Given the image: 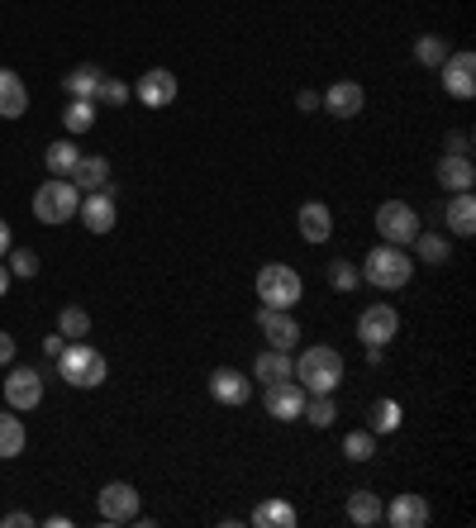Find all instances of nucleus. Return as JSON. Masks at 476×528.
Segmentation results:
<instances>
[{
	"instance_id": "1",
	"label": "nucleus",
	"mask_w": 476,
	"mask_h": 528,
	"mask_svg": "<svg viewBox=\"0 0 476 528\" xmlns=\"http://www.w3.org/2000/svg\"><path fill=\"white\" fill-rule=\"evenodd\" d=\"M296 381L310 395H334L343 386V352L329 343H315L296 357Z\"/></svg>"
},
{
	"instance_id": "2",
	"label": "nucleus",
	"mask_w": 476,
	"mask_h": 528,
	"mask_svg": "<svg viewBox=\"0 0 476 528\" xmlns=\"http://www.w3.org/2000/svg\"><path fill=\"white\" fill-rule=\"evenodd\" d=\"M53 362H58L62 381H67V386H77V391H96V386H105V376H110L105 352H96L91 343H81V338H72V343H67Z\"/></svg>"
},
{
	"instance_id": "3",
	"label": "nucleus",
	"mask_w": 476,
	"mask_h": 528,
	"mask_svg": "<svg viewBox=\"0 0 476 528\" xmlns=\"http://www.w3.org/2000/svg\"><path fill=\"white\" fill-rule=\"evenodd\" d=\"M357 272H362V281H372L377 291H400V286H410L415 262H410V253H405V248H396V243H381V248H372V253H367V262H362Z\"/></svg>"
},
{
	"instance_id": "4",
	"label": "nucleus",
	"mask_w": 476,
	"mask_h": 528,
	"mask_svg": "<svg viewBox=\"0 0 476 528\" xmlns=\"http://www.w3.org/2000/svg\"><path fill=\"white\" fill-rule=\"evenodd\" d=\"M77 205H81V191L67 176H53V181H43L34 191V219L39 224H67V219H77Z\"/></svg>"
},
{
	"instance_id": "5",
	"label": "nucleus",
	"mask_w": 476,
	"mask_h": 528,
	"mask_svg": "<svg viewBox=\"0 0 476 528\" xmlns=\"http://www.w3.org/2000/svg\"><path fill=\"white\" fill-rule=\"evenodd\" d=\"M300 295H305V281H300L296 267H286V262H267L258 272V300L262 305H272V310H291L300 305Z\"/></svg>"
},
{
	"instance_id": "6",
	"label": "nucleus",
	"mask_w": 476,
	"mask_h": 528,
	"mask_svg": "<svg viewBox=\"0 0 476 528\" xmlns=\"http://www.w3.org/2000/svg\"><path fill=\"white\" fill-rule=\"evenodd\" d=\"M377 234H381V243L410 248V238L419 234V210H410L405 200H386L377 210Z\"/></svg>"
},
{
	"instance_id": "7",
	"label": "nucleus",
	"mask_w": 476,
	"mask_h": 528,
	"mask_svg": "<svg viewBox=\"0 0 476 528\" xmlns=\"http://www.w3.org/2000/svg\"><path fill=\"white\" fill-rule=\"evenodd\" d=\"M139 505H143V495L129 481H110V486L100 490V524H134L139 519Z\"/></svg>"
},
{
	"instance_id": "8",
	"label": "nucleus",
	"mask_w": 476,
	"mask_h": 528,
	"mask_svg": "<svg viewBox=\"0 0 476 528\" xmlns=\"http://www.w3.org/2000/svg\"><path fill=\"white\" fill-rule=\"evenodd\" d=\"M396 333H400L396 305H367L357 314V343H367V348H386Z\"/></svg>"
},
{
	"instance_id": "9",
	"label": "nucleus",
	"mask_w": 476,
	"mask_h": 528,
	"mask_svg": "<svg viewBox=\"0 0 476 528\" xmlns=\"http://www.w3.org/2000/svg\"><path fill=\"white\" fill-rule=\"evenodd\" d=\"M77 219L86 224V234H110L119 224V210H115V191H81V205H77Z\"/></svg>"
},
{
	"instance_id": "10",
	"label": "nucleus",
	"mask_w": 476,
	"mask_h": 528,
	"mask_svg": "<svg viewBox=\"0 0 476 528\" xmlns=\"http://www.w3.org/2000/svg\"><path fill=\"white\" fill-rule=\"evenodd\" d=\"M305 400H310V391L300 386L296 376H291V381H272V386L262 391V405H267V414H272V419H281V424L300 419V414H305Z\"/></svg>"
},
{
	"instance_id": "11",
	"label": "nucleus",
	"mask_w": 476,
	"mask_h": 528,
	"mask_svg": "<svg viewBox=\"0 0 476 528\" xmlns=\"http://www.w3.org/2000/svg\"><path fill=\"white\" fill-rule=\"evenodd\" d=\"M0 395L10 400V410H15V414L39 410V405H43V372H34V367H15V372L5 376Z\"/></svg>"
},
{
	"instance_id": "12",
	"label": "nucleus",
	"mask_w": 476,
	"mask_h": 528,
	"mask_svg": "<svg viewBox=\"0 0 476 528\" xmlns=\"http://www.w3.org/2000/svg\"><path fill=\"white\" fill-rule=\"evenodd\" d=\"M210 395H215V405L238 410V405L253 400V376L238 372V367H215V372H210Z\"/></svg>"
},
{
	"instance_id": "13",
	"label": "nucleus",
	"mask_w": 476,
	"mask_h": 528,
	"mask_svg": "<svg viewBox=\"0 0 476 528\" xmlns=\"http://www.w3.org/2000/svg\"><path fill=\"white\" fill-rule=\"evenodd\" d=\"M443 72V91L453 100H472L476 96V53H448V62L438 67Z\"/></svg>"
},
{
	"instance_id": "14",
	"label": "nucleus",
	"mask_w": 476,
	"mask_h": 528,
	"mask_svg": "<svg viewBox=\"0 0 476 528\" xmlns=\"http://www.w3.org/2000/svg\"><path fill=\"white\" fill-rule=\"evenodd\" d=\"M258 329H262V338H267L272 348H281V352H291L300 343V324H296V314H291V310H272V305H262V310H258Z\"/></svg>"
},
{
	"instance_id": "15",
	"label": "nucleus",
	"mask_w": 476,
	"mask_h": 528,
	"mask_svg": "<svg viewBox=\"0 0 476 528\" xmlns=\"http://www.w3.org/2000/svg\"><path fill=\"white\" fill-rule=\"evenodd\" d=\"M319 105H324L334 119H353V115H362L367 91H362V81H334V86L319 96Z\"/></svg>"
},
{
	"instance_id": "16",
	"label": "nucleus",
	"mask_w": 476,
	"mask_h": 528,
	"mask_svg": "<svg viewBox=\"0 0 476 528\" xmlns=\"http://www.w3.org/2000/svg\"><path fill=\"white\" fill-rule=\"evenodd\" d=\"M134 96H139L148 110H162V105H172V100H177V77H172L167 67H153V72H143V77H139Z\"/></svg>"
},
{
	"instance_id": "17",
	"label": "nucleus",
	"mask_w": 476,
	"mask_h": 528,
	"mask_svg": "<svg viewBox=\"0 0 476 528\" xmlns=\"http://www.w3.org/2000/svg\"><path fill=\"white\" fill-rule=\"evenodd\" d=\"M381 519H386L391 528H424V524H429V500L415 495V490H405V495H396V500L386 505Z\"/></svg>"
},
{
	"instance_id": "18",
	"label": "nucleus",
	"mask_w": 476,
	"mask_h": 528,
	"mask_svg": "<svg viewBox=\"0 0 476 528\" xmlns=\"http://www.w3.org/2000/svg\"><path fill=\"white\" fill-rule=\"evenodd\" d=\"M296 229L305 243H329V234H334V210H329L324 200H305L296 215Z\"/></svg>"
},
{
	"instance_id": "19",
	"label": "nucleus",
	"mask_w": 476,
	"mask_h": 528,
	"mask_svg": "<svg viewBox=\"0 0 476 528\" xmlns=\"http://www.w3.org/2000/svg\"><path fill=\"white\" fill-rule=\"evenodd\" d=\"M438 186L443 191H472L476 186V162L462 153H443L438 157Z\"/></svg>"
},
{
	"instance_id": "20",
	"label": "nucleus",
	"mask_w": 476,
	"mask_h": 528,
	"mask_svg": "<svg viewBox=\"0 0 476 528\" xmlns=\"http://www.w3.org/2000/svg\"><path fill=\"white\" fill-rule=\"evenodd\" d=\"M443 219H448V234H453V238H472L476 234V200H472V191H453V200L443 205Z\"/></svg>"
},
{
	"instance_id": "21",
	"label": "nucleus",
	"mask_w": 476,
	"mask_h": 528,
	"mask_svg": "<svg viewBox=\"0 0 476 528\" xmlns=\"http://www.w3.org/2000/svg\"><path fill=\"white\" fill-rule=\"evenodd\" d=\"M67 181H72L77 191H105V186H110V162L100 153H81Z\"/></svg>"
},
{
	"instance_id": "22",
	"label": "nucleus",
	"mask_w": 476,
	"mask_h": 528,
	"mask_svg": "<svg viewBox=\"0 0 476 528\" xmlns=\"http://www.w3.org/2000/svg\"><path fill=\"white\" fill-rule=\"evenodd\" d=\"M291 376H296V362H291V352H281V348L258 352V362H253V381L272 386V381H291Z\"/></svg>"
},
{
	"instance_id": "23",
	"label": "nucleus",
	"mask_w": 476,
	"mask_h": 528,
	"mask_svg": "<svg viewBox=\"0 0 476 528\" xmlns=\"http://www.w3.org/2000/svg\"><path fill=\"white\" fill-rule=\"evenodd\" d=\"M24 110H29V86L0 67V119H20Z\"/></svg>"
},
{
	"instance_id": "24",
	"label": "nucleus",
	"mask_w": 476,
	"mask_h": 528,
	"mask_svg": "<svg viewBox=\"0 0 476 528\" xmlns=\"http://www.w3.org/2000/svg\"><path fill=\"white\" fill-rule=\"evenodd\" d=\"M100 72L96 62H81V67H72L67 77H62V86H67V100H96V91H100Z\"/></svg>"
},
{
	"instance_id": "25",
	"label": "nucleus",
	"mask_w": 476,
	"mask_h": 528,
	"mask_svg": "<svg viewBox=\"0 0 476 528\" xmlns=\"http://www.w3.org/2000/svg\"><path fill=\"white\" fill-rule=\"evenodd\" d=\"M381 514H386L381 495H372V490H353V495H348V519H353L357 528H377Z\"/></svg>"
},
{
	"instance_id": "26",
	"label": "nucleus",
	"mask_w": 476,
	"mask_h": 528,
	"mask_svg": "<svg viewBox=\"0 0 476 528\" xmlns=\"http://www.w3.org/2000/svg\"><path fill=\"white\" fill-rule=\"evenodd\" d=\"M410 243H415L419 262H429V267H443V262L453 257V243H448V234H429V229H419Z\"/></svg>"
},
{
	"instance_id": "27",
	"label": "nucleus",
	"mask_w": 476,
	"mask_h": 528,
	"mask_svg": "<svg viewBox=\"0 0 476 528\" xmlns=\"http://www.w3.org/2000/svg\"><path fill=\"white\" fill-rule=\"evenodd\" d=\"M253 524L258 528H296V505L291 500H262L253 509Z\"/></svg>"
},
{
	"instance_id": "28",
	"label": "nucleus",
	"mask_w": 476,
	"mask_h": 528,
	"mask_svg": "<svg viewBox=\"0 0 476 528\" xmlns=\"http://www.w3.org/2000/svg\"><path fill=\"white\" fill-rule=\"evenodd\" d=\"M400 419H405L400 400H377V405L367 410V429L377 433V438H386V433H396V429H400Z\"/></svg>"
},
{
	"instance_id": "29",
	"label": "nucleus",
	"mask_w": 476,
	"mask_h": 528,
	"mask_svg": "<svg viewBox=\"0 0 476 528\" xmlns=\"http://www.w3.org/2000/svg\"><path fill=\"white\" fill-rule=\"evenodd\" d=\"M24 443H29V429L20 414H0V457H20Z\"/></svg>"
},
{
	"instance_id": "30",
	"label": "nucleus",
	"mask_w": 476,
	"mask_h": 528,
	"mask_svg": "<svg viewBox=\"0 0 476 528\" xmlns=\"http://www.w3.org/2000/svg\"><path fill=\"white\" fill-rule=\"evenodd\" d=\"M77 143L72 138H58V143H48L43 148V162H48V172L53 176H72V167H77Z\"/></svg>"
},
{
	"instance_id": "31",
	"label": "nucleus",
	"mask_w": 476,
	"mask_h": 528,
	"mask_svg": "<svg viewBox=\"0 0 476 528\" xmlns=\"http://www.w3.org/2000/svg\"><path fill=\"white\" fill-rule=\"evenodd\" d=\"M415 62L419 67H443V62H448V39H443V34H419Z\"/></svg>"
},
{
	"instance_id": "32",
	"label": "nucleus",
	"mask_w": 476,
	"mask_h": 528,
	"mask_svg": "<svg viewBox=\"0 0 476 528\" xmlns=\"http://www.w3.org/2000/svg\"><path fill=\"white\" fill-rule=\"evenodd\" d=\"M305 424H315V429H334V419H338V405H334V395H310L305 400V414H300Z\"/></svg>"
},
{
	"instance_id": "33",
	"label": "nucleus",
	"mask_w": 476,
	"mask_h": 528,
	"mask_svg": "<svg viewBox=\"0 0 476 528\" xmlns=\"http://www.w3.org/2000/svg\"><path fill=\"white\" fill-rule=\"evenodd\" d=\"M343 457H348V462H372V457H377V433L353 429L348 438H343Z\"/></svg>"
},
{
	"instance_id": "34",
	"label": "nucleus",
	"mask_w": 476,
	"mask_h": 528,
	"mask_svg": "<svg viewBox=\"0 0 476 528\" xmlns=\"http://www.w3.org/2000/svg\"><path fill=\"white\" fill-rule=\"evenodd\" d=\"M62 124H67V134H86V129L96 124V100H67Z\"/></svg>"
},
{
	"instance_id": "35",
	"label": "nucleus",
	"mask_w": 476,
	"mask_h": 528,
	"mask_svg": "<svg viewBox=\"0 0 476 528\" xmlns=\"http://www.w3.org/2000/svg\"><path fill=\"white\" fill-rule=\"evenodd\" d=\"M58 333L72 343V338H86L91 333V314L81 310V305H62L58 310Z\"/></svg>"
},
{
	"instance_id": "36",
	"label": "nucleus",
	"mask_w": 476,
	"mask_h": 528,
	"mask_svg": "<svg viewBox=\"0 0 476 528\" xmlns=\"http://www.w3.org/2000/svg\"><path fill=\"white\" fill-rule=\"evenodd\" d=\"M357 281H362V272H357L348 257H334V262H329V286H334V291H357Z\"/></svg>"
},
{
	"instance_id": "37",
	"label": "nucleus",
	"mask_w": 476,
	"mask_h": 528,
	"mask_svg": "<svg viewBox=\"0 0 476 528\" xmlns=\"http://www.w3.org/2000/svg\"><path fill=\"white\" fill-rule=\"evenodd\" d=\"M129 96H134V91H129V86H124L119 77H100L96 105H110V110H119V105H129Z\"/></svg>"
},
{
	"instance_id": "38",
	"label": "nucleus",
	"mask_w": 476,
	"mask_h": 528,
	"mask_svg": "<svg viewBox=\"0 0 476 528\" xmlns=\"http://www.w3.org/2000/svg\"><path fill=\"white\" fill-rule=\"evenodd\" d=\"M10 276H39V253L34 248H10Z\"/></svg>"
},
{
	"instance_id": "39",
	"label": "nucleus",
	"mask_w": 476,
	"mask_h": 528,
	"mask_svg": "<svg viewBox=\"0 0 476 528\" xmlns=\"http://www.w3.org/2000/svg\"><path fill=\"white\" fill-rule=\"evenodd\" d=\"M448 153L472 157V134H467V129H453V134H448Z\"/></svg>"
},
{
	"instance_id": "40",
	"label": "nucleus",
	"mask_w": 476,
	"mask_h": 528,
	"mask_svg": "<svg viewBox=\"0 0 476 528\" xmlns=\"http://www.w3.org/2000/svg\"><path fill=\"white\" fill-rule=\"evenodd\" d=\"M0 524H5V528H29V524H34V514H29V509H10Z\"/></svg>"
},
{
	"instance_id": "41",
	"label": "nucleus",
	"mask_w": 476,
	"mask_h": 528,
	"mask_svg": "<svg viewBox=\"0 0 476 528\" xmlns=\"http://www.w3.org/2000/svg\"><path fill=\"white\" fill-rule=\"evenodd\" d=\"M10 362H15V338L0 329V367H10Z\"/></svg>"
},
{
	"instance_id": "42",
	"label": "nucleus",
	"mask_w": 476,
	"mask_h": 528,
	"mask_svg": "<svg viewBox=\"0 0 476 528\" xmlns=\"http://www.w3.org/2000/svg\"><path fill=\"white\" fill-rule=\"evenodd\" d=\"M62 348H67V338H62V333H48V338H43V352H48V357H58Z\"/></svg>"
},
{
	"instance_id": "43",
	"label": "nucleus",
	"mask_w": 476,
	"mask_h": 528,
	"mask_svg": "<svg viewBox=\"0 0 476 528\" xmlns=\"http://www.w3.org/2000/svg\"><path fill=\"white\" fill-rule=\"evenodd\" d=\"M296 105L305 110V115H310V110H319V91H300V96H296Z\"/></svg>"
},
{
	"instance_id": "44",
	"label": "nucleus",
	"mask_w": 476,
	"mask_h": 528,
	"mask_svg": "<svg viewBox=\"0 0 476 528\" xmlns=\"http://www.w3.org/2000/svg\"><path fill=\"white\" fill-rule=\"evenodd\" d=\"M10 253V224H5V219H0V257Z\"/></svg>"
},
{
	"instance_id": "45",
	"label": "nucleus",
	"mask_w": 476,
	"mask_h": 528,
	"mask_svg": "<svg viewBox=\"0 0 476 528\" xmlns=\"http://www.w3.org/2000/svg\"><path fill=\"white\" fill-rule=\"evenodd\" d=\"M10 291V267H5V262H0V295Z\"/></svg>"
}]
</instances>
